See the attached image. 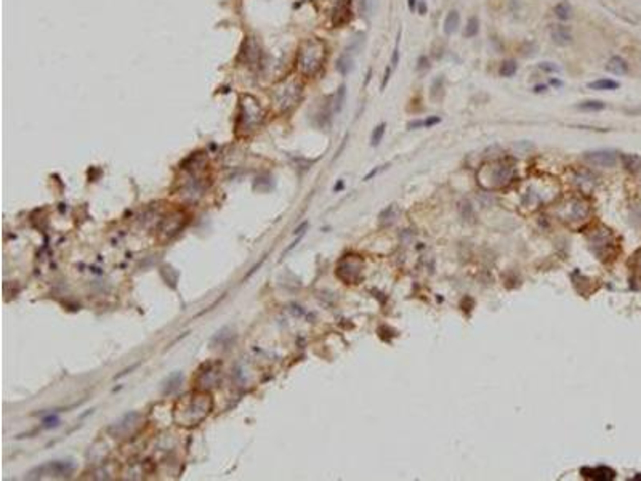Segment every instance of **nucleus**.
<instances>
[{
	"label": "nucleus",
	"instance_id": "obj_19",
	"mask_svg": "<svg viewBox=\"0 0 641 481\" xmlns=\"http://www.w3.org/2000/svg\"><path fill=\"white\" fill-rule=\"evenodd\" d=\"M620 87V83L617 82V80H612V79H598V80H593V82H590L588 83V89H591V90H600V92H603V90H617Z\"/></svg>",
	"mask_w": 641,
	"mask_h": 481
},
{
	"label": "nucleus",
	"instance_id": "obj_5",
	"mask_svg": "<svg viewBox=\"0 0 641 481\" xmlns=\"http://www.w3.org/2000/svg\"><path fill=\"white\" fill-rule=\"evenodd\" d=\"M263 119H265V111L260 101L250 95H244L239 103L238 128L242 132H252L261 124Z\"/></svg>",
	"mask_w": 641,
	"mask_h": 481
},
{
	"label": "nucleus",
	"instance_id": "obj_32",
	"mask_svg": "<svg viewBox=\"0 0 641 481\" xmlns=\"http://www.w3.org/2000/svg\"><path fill=\"white\" fill-rule=\"evenodd\" d=\"M390 74H391V69H390V68H386V71H385V77H383V82H382V89H385V87H386V83H388V80H390Z\"/></svg>",
	"mask_w": 641,
	"mask_h": 481
},
{
	"label": "nucleus",
	"instance_id": "obj_20",
	"mask_svg": "<svg viewBox=\"0 0 641 481\" xmlns=\"http://www.w3.org/2000/svg\"><path fill=\"white\" fill-rule=\"evenodd\" d=\"M444 90H446L444 77H442V75H439V77H436L435 80H433V83H431V89H430L431 100H435V101L441 100L442 97H444Z\"/></svg>",
	"mask_w": 641,
	"mask_h": 481
},
{
	"label": "nucleus",
	"instance_id": "obj_29",
	"mask_svg": "<svg viewBox=\"0 0 641 481\" xmlns=\"http://www.w3.org/2000/svg\"><path fill=\"white\" fill-rule=\"evenodd\" d=\"M539 69H542V71H545V72H558V71H560L558 66H556L555 63H548V61L540 63V64H539Z\"/></svg>",
	"mask_w": 641,
	"mask_h": 481
},
{
	"label": "nucleus",
	"instance_id": "obj_17",
	"mask_svg": "<svg viewBox=\"0 0 641 481\" xmlns=\"http://www.w3.org/2000/svg\"><path fill=\"white\" fill-rule=\"evenodd\" d=\"M459 26H460V15H459V12L457 10H450L447 13V16H446V20H444V34L446 35L455 34L457 29H459Z\"/></svg>",
	"mask_w": 641,
	"mask_h": 481
},
{
	"label": "nucleus",
	"instance_id": "obj_1",
	"mask_svg": "<svg viewBox=\"0 0 641 481\" xmlns=\"http://www.w3.org/2000/svg\"><path fill=\"white\" fill-rule=\"evenodd\" d=\"M213 408V400L207 391H193L176 403L173 417L175 422L181 427H196L209 417Z\"/></svg>",
	"mask_w": 641,
	"mask_h": 481
},
{
	"label": "nucleus",
	"instance_id": "obj_14",
	"mask_svg": "<svg viewBox=\"0 0 641 481\" xmlns=\"http://www.w3.org/2000/svg\"><path fill=\"white\" fill-rule=\"evenodd\" d=\"M242 55H244V60H246L247 66H258L260 64L261 52H260L258 45L255 42L247 40L246 45H244V49H242Z\"/></svg>",
	"mask_w": 641,
	"mask_h": 481
},
{
	"label": "nucleus",
	"instance_id": "obj_31",
	"mask_svg": "<svg viewBox=\"0 0 641 481\" xmlns=\"http://www.w3.org/2000/svg\"><path fill=\"white\" fill-rule=\"evenodd\" d=\"M398 61H399V50H398V47H396L394 52H393V56H391V66H393V68H394L396 64H398Z\"/></svg>",
	"mask_w": 641,
	"mask_h": 481
},
{
	"label": "nucleus",
	"instance_id": "obj_9",
	"mask_svg": "<svg viewBox=\"0 0 641 481\" xmlns=\"http://www.w3.org/2000/svg\"><path fill=\"white\" fill-rule=\"evenodd\" d=\"M143 423V416L140 412H128L109 427V433L114 438H128L135 435Z\"/></svg>",
	"mask_w": 641,
	"mask_h": 481
},
{
	"label": "nucleus",
	"instance_id": "obj_27",
	"mask_svg": "<svg viewBox=\"0 0 641 481\" xmlns=\"http://www.w3.org/2000/svg\"><path fill=\"white\" fill-rule=\"evenodd\" d=\"M385 128H386V125H385V124H380V125H377V127L374 128L372 137H371V145H372V146H379V145H380V141H382V138H383V135H385Z\"/></svg>",
	"mask_w": 641,
	"mask_h": 481
},
{
	"label": "nucleus",
	"instance_id": "obj_16",
	"mask_svg": "<svg viewBox=\"0 0 641 481\" xmlns=\"http://www.w3.org/2000/svg\"><path fill=\"white\" fill-rule=\"evenodd\" d=\"M620 160L630 173L641 172V156H638V154H622Z\"/></svg>",
	"mask_w": 641,
	"mask_h": 481
},
{
	"label": "nucleus",
	"instance_id": "obj_36",
	"mask_svg": "<svg viewBox=\"0 0 641 481\" xmlns=\"http://www.w3.org/2000/svg\"><path fill=\"white\" fill-rule=\"evenodd\" d=\"M546 90V85H535L534 87V92L535 93H540V92H545Z\"/></svg>",
	"mask_w": 641,
	"mask_h": 481
},
{
	"label": "nucleus",
	"instance_id": "obj_23",
	"mask_svg": "<svg viewBox=\"0 0 641 481\" xmlns=\"http://www.w3.org/2000/svg\"><path fill=\"white\" fill-rule=\"evenodd\" d=\"M479 32V20L476 16H471L470 20L465 24V31H464V37L465 39H471V37L478 35Z\"/></svg>",
	"mask_w": 641,
	"mask_h": 481
},
{
	"label": "nucleus",
	"instance_id": "obj_11",
	"mask_svg": "<svg viewBox=\"0 0 641 481\" xmlns=\"http://www.w3.org/2000/svg\"><path fill=\"white\" fill-rule=\"evenodd\" d=\"M583 160L591 165V167H601V168H609L617 164V153L611 149H598V151H588L583 154Z\"/></svg>",
	"mask_w": 641,
	"mask_h": 481
},
{
	"label": "nucleus",
	"instance_id": "obj_22",
	"mask_svg": "<svg viewBox=\"0 0 641 481\" xmlns=\"http://www.w3.org/2000/svg\"><path fill=\"white\" fill-rule=\"evenodd\" d=\"M577 108L580 111H603L606 108V103L601 100H587L577 105Z\"/></svg>",
	"mask_w": 641,
	"mask_h": 481
},
{
	"label": "nucleus",
	"instance_id": "obj_37",
	"mask_svg": "<svg viewBox=\"0 0 641 481\" xmlns=\"http://www.w3.org/2000/svg\"><path fill=\"white\" fill-rule=\"evenodd\" d=\"M636 267H638V270L641 271V250L638 252V255H636Z\"/></svg>",
	"mask_w": 641,
	"mask_h": 481
},
{
	"label": "nucleus",
	"instance_id": "obj_10",
	"mask_svg": "<svg viewBox=\"0 0 641 481\" xmlns=\"http://www.w3.org/2000/svg\"><path fill=\"white\" fill-rule=\"evenodd\" d=\"M362 271V260L357 258L356 255H348L338 261L337 267V276L345 282H356L361 278Z\"/></svg>",
	"mask_w": 641,
	"mask_h": 481
},
{
	"label": "nucleus",
	"instance_id": "obj_21",
	"mask_svg": "<svg viewBox=\"0 0 641 481\" xmlns=\"http://www.w3.org/2000/svg\"><path fill=\"white\" fill-rule=\"evenodd\" d=\"M555 15L561 21H568L572 18V7L568 2H560L555 7Z\"/></svg>",
	"mask_w": 641,
	"mask_h": 481
},
{
	"label": "nucleus",
	"instance_id": "obj_8",
	"mask_svg": "<svg viewBox=\"0 0 641 481\" xmlns=\"http://www.w3.org/2000/svg\"><path fill=\"white\" fill-rule=\"evenodd\" d=\"M590 205L587 201L580 199V197H572L566 204H564L558 215L560 218L568 222V223H576V222H585L590 215Z\"/></svg>",
	"mask_w": 641,
	"mask_h": 481
},
{
	"label": "nucleus",
	"instance_id": "obj_34",
	"mask_svg": "<svg viewBox=\"0 0 641 481\" xmlns=\"http://www.w3.org/2000/svg\"><path fill=\"white\" fill-rule=\"evenodd\" d=\"M383 167H385V165H383ZM383 167H380V168H374V170H372L371 173H367V175H365V178H364V180H371V178H372L374 175H377V173H379L380 170H383Z\"/></svg>",
	"mask_w": 641,
	"mask_h": 481
},
{
	"label": "nucleus",
	"instance_id": "obj_3",
	"mask_svg": "<svg viewBox=\"0 0 641 481\" xmlns=\"http://www.w3.org/2000/svg\"><path fill=\"white\" fill-rule=\"evenodd\" d=\"M515 178V167L507 160H495L479 168L478 182L486 190H500L508 186Z\"/></svg>",
	"mask_w": 641,
	"mask_h": 481
},
{
	"label": "nucleus",
	"instance_id": "obj_35",
	"mask_svg": "<svg viewBox=\"0 0 641 481\" xmlns=\"http://www.w3.org/2000/svg\"><path fill=\"white\" fill-rule=\"evenodd\" d=\"M417 5H419V2H417V0H409V10H410V12H414V10H416V8H417Z\"/></svg>",
	"mask_w": 641,
	"mask_h": 481
},
{
	"label": "nucleus",
	"instance_id": "obj_26",
	"mask_svg": "<svg viewBox=\"0 0 641 481\" xmlns=\"http://www.w3.org/2000/svg\"><path fill=\"white\" fill-rule=\"evenodd\" d=\"M345 98H346V87L342 85L340 89L337 90L335 95H334V112H340L342 111Z\"/></svg>",
	"mask_w": 641,
	"mask_h": 481
},
{
	"label": "nucleus",
	"instance_id": "obj_13",
	"mask_svg": "<svg viewBox=\"0 0 641 481\" xmlns=\"http://www.w3.org/2000/svg\"><path fill=\"white\" fill-rule=\"evenodd\" d=\"M552 40L560 47H566L572 42V32L568 26L556 24L552 27Z\"/></svg>",
	"mask_w": 641,
	"mask_h": 481
},
{
	"label": "nucleus",
	"instance_id": "obj_33",
	"mask_svg": "<svg viewBox=\"0 0 641 481\" xmlns=\"http://www.w3.org/2000/svg\"><path fill=\"white\" fill-rule=\"evenodd\" d=\"M417 8H419V13H420V15H425V13H427V4L423 2V0H420L419 5H417Z\"/></svg>",
	"mask_w": 641,
	"mask_h": 481
},
{
	"label": "nucleus",
	"instance_id": "obj_18",
	"mask_svg": "<svg viewBox=\"0 0 641 481\" xmlns=\"http://www.w3.org/2000/svg\"><path fill=\"white\" fill-rule=\"evenodd\" d=\"M337 71L340 72L342 75H348L353 69H354V60L350 53H343L340 58L337 60Z\"/></svg>",
	"mask_w": 641,
	"mask_h": 481
},
{
	"label": "nucleus",
	"instance_id": "obj_25",
	"mask_svg": "<svg viewBox=\"0 0 641 481\" xmlns=\"http://www.w3.org/2000/svg\"><path fill=\"white\" fill-rule=\"evenodd\" d=\"M439 122H441V119H439L438 116H431V117H427V119H423V120L410 122V124H409V128H420V127H427V128H430V127L438 125Z\"/></svg>",
	"mask_w": 641,
	"mask_h": 481
},
{
	"label": "nucleus",
	"instance_id": "obj_4",
	"mask_svg": "<svg viewBox=\"0 0 641 481\" xmlns=\"http://www.w3.org/2000/svg\"><path fill=\"white\" fill-rule=\"evenodd\" d=\"M303 97V85L298 79H287L281 82L272 93V101L279 112H287L298 106Z\"/></svg>",
	"mask_w": 641,
	"mask_h": 481
},
{
	"label": "nucleus",
	"instance_id": "obj_24",
	"mask_svg": "<svg viewBox=\"0 0 641 481\" xmlns=\"http://www.w3.org/2000/svg\"><path fill=\"white\" fill-rule=\"evenodd\" d=\"M516 71H518V64L513 60L503 61L500 64V69H498V72H500L502 77H513V75L516 74Z\"/></svg>",
	"mask_w": 641,
	"mask_h": 481
},
{
	"label": "nucleus",
	"instance_id": "obj_38",
	"mask_svg": "<svg viewBox=\"0 0 641 481\" xmlns=\"http://www.w3.org/2000/svg\"><path fill=\"white\" fill-rule=\"evenodd\" d=\"M552 85H556V87H561V82L558 80V79H552Z\"/></svg>",
	"mask_w": 641,
	"mask_h": 481
},
{
	"label": "nucleus",
	"instance_id": "obj_6",
	"mask_svg": "<svg viewBox=\"0 0 641 481\" xmlns=\"http://www.w3.org/2000/svg\"><path fill=\"white\" fill-rule=\"evenodd\" d=\"M74 464L71 460H53L49 464H43L31 470L26 475L27 479H40V478H69L74 473Z\"/></svg>",
	"mask_w": 641,
	"mask_h": 481
},
{
	"label": "nucleus",
	"instance_id": "obj_30",
	"mask_svg": "<svg viewBox=\"0 0 641 481\" xmlns=\"http://www.w3.org/2000/svg\"><path fill=\"white\" fill-rule=\"evenodd\" d=\"M60 423V419L56 417V416H49V417H45L43 419V427L45 428H52V427H56Z\"/></svg>",
	"mask_w": 641,
	"mask_h": 481
},
{
	"label": "nucleus",
	"instance_id": "obj_15",
	"mask_svg": "<svg viewBox=\"0 0 641 481\" xmlns=\"http://www.w3.org/2000/svg\"><path fill=\"white\" fill-rule=\"evenodd\" d=\"M606 71L616 75H624L628 72V63L622 56H612L606 63Z\"/></svg>",
	"mask_w": 641,
	"mask_h": 481
},
{
	"label": "nucleus",
	"instance_id": "obj_7",
	"mask_svg": "<svg viewBox=\"0 0 641 481\" xmlns=\"http://www.w3.org/2000/svg\"><path fill=\"white\" fill-rule=\"evenodd\" d=\"M588 241H590L591 250L595 252L601 260H606L608 257L614 255L617 250L614 236H612V233L608 228H605V226H600V228H597L593 233H590Z\"/></svg>",
	"mask_w": 641,
	"mask_h": 481
},
{
	"label": "nucleus",
	"instance_id": "obj_12",
	"mask_svg": "<svg viewBox=\"0 0 641 481\" xmlns=\"http://www.w3.org/2000/svg\"><path fill=\"white\" fill-rule=\"evenodd\" d=\"M580 473L587 478L597 479V481H606V479H614L616 478V471L611 470L609 467H597V468H588L583 467L580 470Z\"/></svg>",
	"mask_w": 641,
	"mask_h": 481
},
{
	"label": "nucleus",
	"instance_id": "obj_28",
	"mask_svg": "<svg viewBox=\"0 0 641 481\" xmlns=\"http://www.w3.org/2000/svg\"><path fill=\"white\" fill-rule=\"evenodd\" d=\"M417 71L419 72H423V71H428L430 69V58L427 55H422V56H419V60H417Z\"/></svg>",
	"mask_w": 641,
	"mask_h": 481
},
{
	"label": "nucleus",
	"instance_id": "obj_2",
	"mask_svg": "<svg viewBox=\"0 0 641 481\" xmlns=\"http://www.w3.org/2000/svg\"><path fill=\"white\" fill-rule=\"evenodd\" d=\"M327 49L319 39H306L301 42L297 53V69L305 77H314L326 63Z\"/></svg>",
	"mask_w": 641,
	"mask_h": 481
}]
</instances>
